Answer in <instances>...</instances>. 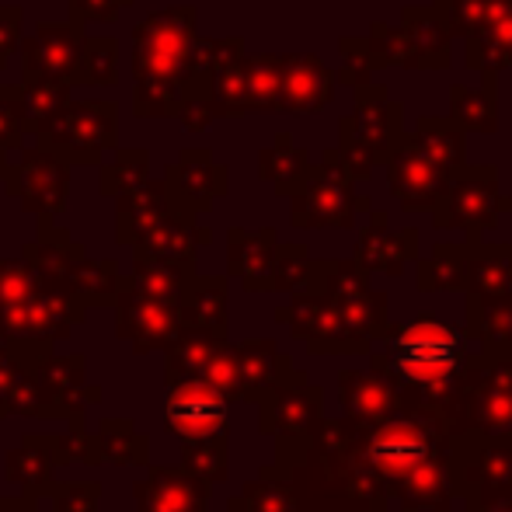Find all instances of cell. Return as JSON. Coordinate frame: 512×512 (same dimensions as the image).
Listing matches in <instances>:
<instances>
[{
    "label": "cell",
    "instance_id": "obj_1",
    "mask_svg": "<svg viewBox=\"0 0 512 512\" xmlns=\"http://www.w3.org/2000/svg\"><path fill=\"white\" fill-rule=\"evenodd\" d=\"M471 356V338L457 324L436 314H418L405 324H387L380 349L370 352L373 373L394 387L398 411L405 415H439L457 387Z\"/></svg>",
    "mask_w": 512,
    "mask_h": 512
},
{
    "label": "cell",
    "instance_id": "obj_2",
    "mask_svg": "<svg viewBox=\"0 0 512 512\" xmlns=\"http://www.w3.org/2000/svg\"><path fill=\"white\" fill-rule=\"evenodd\" d=\"M349 457L363 464L387 495L415 474L429 460H446L453 453V436L439 415H398L384 418L377 425L349 422Z\"/></svg>",
    "mask_w": 512,
    "mask_h": 512
},
{
    "label": "cell",
    "instance_id": "obj_3",
    "mask_svg": "<svg viewBox=\"0 0 512 512\" xmlns=\"http://www.w3.org/2000/svg\"><path fill=\"white\" fill-rule=\"evenodd\" d=\"M443 422L453 439L512 432V345L467 356L464 373L443 408Z\"/></svg>",
    "mask_w": 512,
    "mask_h": 512
},
{
    "label": "cell",
    "instance_id": "obj_4",
    "mask_svg": "<svg viewBox=\"0 0 512 512\" xmlns=\"http://www.w3.org/2000/svg\"><path fill=\"white\" fill-rule=\"evenodd\" d=\"M286 199H290V223L300 230H352L356 216L370 209V199L356 192V182L338 161L335 147L324 150L317 164H310Z\"/></svg>",
    "mask_w": 512,
    "mask_h": 512
},
{
    "label": "cell",
    "instance_id": "obj_5",
    "mask_svg": "<svg viewBox=\"0 0 512 512\" xmlns=\"http://www.w3.org/2000/svg\"><path fill=\"white\" fill-rule=\"evenodd\" d=\"M258 429L262 436L276 439V464L297 467L310 450L314 429L324 415V391L307 380L304 370H297L290 380L272 387L265 398H258Z\"/></svg>",
    "mask_w": 512,
    "mask_h": 512
},
{
    "label": "cell",
    "instance_id": "obj_6",
    "mask_svg": "<svg viewBox=\"0 0 512 512\" xmlns=\"http://www.w3.org/2000/svg\"><path fill=\"white\" fill-rule=\"evenodd\" d=\"M453 485L467 512H485L512 499V432L457 436L450 453Z\"/></svg>",
    "mask_w": 512,
    "mask_h": 512
},
{
    "label": "cell",
    "instance_id": "obj_7",
    "mask_svg": "<svg viewBox=\"0 0 512 512\" xmlns=\"http://www.w3.org/2000/svg\"><path fill=\"white\" fill-rule=\"evenodd\" d=\"M88 314L70 293L53 286L35 272V286L14 304L0 307V338L32 349H56V342L70 338L74 324Z\"/></svg>",
    "mask_w": 512,
    "mask_h": 512
},
{
    "label": "cell",
    "instance_id": "obj_8",
    "mask_svg": "<svg viewBox=\"0 0 512 512\" xmlns=\"http://www.w3.org/2000/svg\"><path fill=\"white\" fill-rule=\"evenodd\" d=\"M35 143L56 150L70 168H98L108 150L119 143V105L115 102H74L56 112V119L35 136Z\"/></svg>",
    "mask_w": 512,
    "mask_h": 512
},
{
    "label": "cell",
    "instance_id": "obj_9",
    "mask_svg": "<svg viewBox=\"0 0 512 512\" xmlns=\"http://www.w3.org/2000/svg\"><path fill=\"white\" fill-rule=\"evenodd\" d=\"M512 199L499 189V168L495 164H464L453 175L446 199L432 209V223L439 230H464L467 241L481 237L485 230L499 227V216L509 213Z\"/></svg>",
    "mask_w": 512,
    "mask_h": 512
},
{
    "label": "cell",
    "instance_id": "obj_10",
    "mask_svg": "<svg viewBox=\"0 0 512 512\" xmlns=\"http://www.w3.org/2000/svg\"><path fill=\"white\" fill-rule=\"evenodd\" d=\"M196 35V7L154 11L133 28V74H161L182 84L189 42Z\"/></svg>",
    "mask_w": 512,
    "mask_h": 512
},
{
    "label": "cell",
    "instance_id": "obj_11",
    "mask_svg": "<svg viewBox=\"0 0 512 512\" xmlns=\"http://www.w3.org/2000/svg\"><path fill=\"white\" fill-rule=\"evenodd\" d=\"M4 192L18 199L25 213L56 216L67 209L70 199V164L56 150L32 140V147L18 150V161L11 164V175L4 182Z\"/></svg>",
    "mask_w": 512,
    "mask_h": 512
},
{
    "label": "cell",
    "instance_id": "obj_12",
    "mask_svg": "<svg viewBox=\"0 0 512 512\" xmlns=\"http://www.w3.org/2000/svg\"><path fill=\"white\" fill-rule=\"evenodd\" d=\"M164 429L182 443L230 436V401L199 377L171 380L164 398Z\"/></svg>",
    "mask_w": 512,
    "mask_h": 512
},
{
    "label": "cell",
    "instance_id": "obj_13",
    "mask_svg": "<svg viewBox=\"0 0 512 512\" xmlns=\"http://www.w3.org/2000/svg\"><path fill=\"white\" fill-rule=\"evenodd\" d=\"M84 46V25L77 21H39L21 39V81L25 84H70L74 88L77 56Z\"/></svg>",
    "mask_w": 512,
    "mask_h": 512
},
{
    "label": "cell",
    "instance_id": "obj_14",
    "mask_svg": "<svg viewBox=\"0 0 512 512\" xmlns=\"http://www.w3.org/2000/svg\"><path fill=\"white\" fill-rule=\"evenodd\" d=\"M112 307H115V338H122L133 349V356L164 352L175 342L178 331H182L175 304L150 297V293H140L126 283L119 286Z\"/></svg>",
    "mask_w": 512,
    "mask_h": 512
},
{
    "label": "cell",
    "instance_id": "obj_15",
    "mask_svg": "<svg viewBox=\"0 0 512 512\" xmlns=\"http://www.w3.org/2000/svg\"><path fill=\"white\" fill-rule=\"evenodd\" d=\"M387 168V185H391L394 199L411 213H432L446 199L453 178L432 161L429 154H422L415 140L405 133L398 140V147L384 157Z\"/></svg>",
    "mask_w": 512,
    "mask_h": 512
},
{
    "label": "cell",
    "instance_id": "obj_16",
    "mask_svg": "<svg viewBox=\"0 0 512 512\" xmlns=\"http://www.w3.org/2000/svg\"><path fill=\"white\" fill-rule=\"evenodd\" d=\"M164 185H168L171 206L199 216L213 209V199L230 192V171L216 164L206 147H189L178 154L175 164L164 168Z\"/></svg>",
    "mask_w": 512,
    "mask_h": 512
},
{
    "label": "cell",
    "instance_id": "obj_17",
    "mask_svg": "<svg viewBox=\"0 0 512 512\" xmlns=\"http://www.w3.org/2000/svg\"><path fill=\"white\" fill-rule=\"evenodd\" d=\"M21 415V418H39V422H67L63 408L49 398L42 380L35 377L32 359L14 352L11 345L0 338V418Z\"/></svg>",
    "mask_w": 512,
    "mask_h": 512
},
{
    "label": "cell",
    "instance_id": "obj_18",
    "mask_svg": "<svg viewBox=\"0 0 512 512\" xmlns=\"http://www.w3.org/2000/svg\"><path fill=\"white\" fill-rule=\"evenodd\" d=\"M366 213H370V223L359 230L352 262H356L366 276H377V272H384V276H401L418 258V230L415 227L391 230L387 227L384 209L370 206Z\"/></svg>",
    "mask_w": 512,
    "mask_h": 512
},
{
    "label": "cell",
    "instance_id": "obj_19",
    "mask_svg": "<svg viewBox=\"0 0 512 512\" xmlns=\"http://www.w3.org/2000/svg\"><path fill=\"white\" fill-rule=\"evenodd\" d=\"M213 485L185 467H147L133 485L136 512H209Z\"/></svg>",
    "mask_w": 512,
    "mask_h": 512
},
{
    "label": "cell",
    "instance_id": "obj_20",
    "mask_svg": "<svg viewBox=\"0 0 512 512\" xmlns=\"http://www.w3.org/2000/svg\"><path fill=\"white\" fill-rule=\"evenodd\" d=\"M352 98H356V108H352V115H349L352 133H356L359 140L380 157V164H384V157L391 154L401 136H405V105L394 102L384 84H373V81L352 88Z\"/></svg>",
    "mask_w": 512,
    "mask_h": 512
},
{
    "label": "cell",
    "instance_id": "obj_21",
    "mask_svg": "<svg viewBox=\"0 0 512 512\" xmlns=\"http://www.w3.org/2000/svg\"><path fill=\"white\" fill-rule=\"evenodd\" d=\"M35 377L42 380V387L49 391V398L63 408V415L74 418L84 415L88 408L102 405V387L88 380V359L81 352L74 356H60V352H42V356L32 359Z\"/></svg>",
    "mask_w": 512,
    "mask_h": 512
},
{
    "label": "cell",
    "instance_id": "obj_22",
    "mask_svg": "<svg viewBox=\"0 0 512 512\" xmlns=\"http://www.w3.org/2000/svg\"><path fill=\"white\" fill-rule=\"evenodd\" d=\"M398 32H401V67L405 70L453 67V35L446 32L436 7H405Z\"/></svg>",
    "mask_w": 512,
    "mask_h": 512
},
{
    "label": "cell",
    "instance_id": "obj_23",
    "mask_svg": "<svg viewBox=\"0 0 512 512\" xmlns=\"http://www.w3.org/2000/svg\"><path fill=\"white\" fill-rule=\"evenodd\" d=\"M279 255V234L262 230H227V276L241 279L244 293H272V269Z\"/></svg>",
    "mask_w": 512,
    "mask_h": 512
},
{
    "label": "cell",
    "instance_id": "obj_24",
    "mask_svg": "<svg viewBox=\"0 0 512 512\" xmlns=\"http://www.w3.org/2000/svg\"><path fill=\"white\" fill-rule=\"evenodd\" d=\"M237 359V401L258 405V398L279 387L283 380H290L297 373L293 359L286 352H279V345L272 338H244L234 345Z\"/></svg>",
    "mask_w": 512,
    "mask_h": 512
},
{
    "label": "cell",
    "instance_id": "obj_25",
    "mask_svg": "<svg viewBox=\"0 0 512 512\" xmlns=\"http://www.w3.org/2000/svg\"><path fill=\"white\" fill-rule=\"evenodd\" d=\"M335 74L314 53L283 56V108L290 115H314L335 98Z\"/></svg>",
    "mask_w": 512,
    "mask_h": 512
},
{
    "label": "cell",
    "instance_id": "obj_26",
    "mask_svg": "<svg viewBox=\"0 0 512 512\" xmlns=\"http://www.w3.org/2000/svg\"><path fill=\"white\" fill-rule=\"evenodd\" d=\"M467 300H512V244H488L481 237L464 241Z\"/></svg>",
    "mask_w": 512,
    "mask_h": 512
},
{
    "label": "cell",
    "instance_id": "obj_27",
    "mask_svg": "<svg viewBox=\"0 0 512 512\" xmlns=\"http://www.w3.org/2000/svg\"><path fill=\"white\" fill-rule=\"evenodd\" d=\"M209 241H213V230L199 227L196 216L171 206V213L133 244V255L164 258V262H196L199 244Z\"/></svg>",
    "mask_w": 512,
    "mask_h": 512
},
{
    "label": "cell",
    "instance_id": "obj_28",
    "mask_svg": "<svg viewBox=\"0 0 512 512\" xmlns=\"http://www.w3.org/2000/svg\"><path fill=\"white\" fill-rule=\"evenodd\" d=\"M338 405H342V415L356 425H377L384 418L398 415L394 387L380 373L363 370L338 373Z\"/></svg>",
    "mask_w": 512,
    "mask_h": 512
},
{
    "label": "cell",
    "instance_id": "obj_29",
    "mask_svg": "<svg viewBox=\"0 0 512 512\" xmlns=\"http://www.w3.org/2000/svg\"><path fill=\"white\" fill-rule=\"evenodd\" d=\"M56 467H60V450H56L53 432H28L14 450L4 453V478L21 495L46 488L56 478Z\"/></svg>",
    "mask_w": 512,
    "mask_h": 512
},
{
    "label": "cell",
    "instance_id": "obj_30",
    "mask_svg": "<svg viewBox=\"0 0 512 512\" xmlns=\"http://www.w3.org/2000/svg\"><path fill=\"white\" fill-rule=\"evenodd\" d=\"M171 213V196L164 178H147L136 189L115 196V241L133 248L154 223Z\"/></svg>",
    "mask_w": 512,
    "mask_h": 512
},
{
    "label": "cell",
    "instance_id": "obj_31",
    "mask_svg": "<svg viewBox=\"0 0 512 512\" xmlns=\"http://www.w3.org/2000/svg\"><path fill=\"white\" fill-rule=\"evenodd\" d=\"M60 286L84 310L88 307H112L115 293H119V286H122L119 262H115V258H88V251L77 248L74 255H70L67 269H63Z\"/></svg>",
    "mask_w": 512,
    "mask_h": 512
},
{
    "label": "cell",
    "instance_id": "obj_32",
    "mask_svg": "<svg viewBox=\"0 0 512 512\" xmlns=\"http://www.w3.org/2000/svg\"><path fill=\"white\" fill-rule=\"evenodd\" d=\"M230 290L223 276H192L185 286V297L178 304V321L182 328L209 331V335H227L230 331Z\"/></svg>",
    "mask_w": 512,
    "mask_h": 512
},
{
    "label": "cell",
    "instance_id": "obj_33",
    "mask_svg": "<svg viewBox=\"0 0 512 512\" xmlns=\"http://www.w3.org/2000/svg\"><path fill=\"white\" fill-rule=\"evenodd\" d=\"M495 77H499L495 70H481L478 88H467V84L450 88V119L464 133H499V81Z\"/></svg>",
    "mask_w": 512,
    "mask_h": 512
},
{
    "label": "cell",
    "instance_id": "obj_34",
    "mask_svg": "<svg viewBox=\"0 0 512 512\" xmlns=\"http://www.w3.org/2000/svg\"><path fill=\"white\" fill-rule=\"evenodd\" d=\"M192 276H196V262H164V258L133 255V269H129V276H122V283L178 307Z\"/></svg>",
    "mask_w": 512,
    "mask_h": 512
},
{
    "label": "cell",
    "instance_id": "obj_35",
    "mask_svg": "<svg viewBox=\"0 0 512 512\" xmlns=\"http://www.w3.org/2000/svg\"><path fill=\"white\" fill-rule=\"evenodd\" d=\"M297 492H293L290 471L279 464L262 467L255 481L241 488L234 499L227 502L223 512H297Z\"/></svg>",
    "mask_w": 512,
    "mask_h": 512
},
{
    "label": "cell",
    "instance_id": "obj_36",
    "mask_svg": "<svg viewBox=\"0 0 512 512\" xmlns=\"http://www.w3.org/2000/svg\"><path fill=\"white\" fill-rule=\"evenodd\" d=\"M408 136L422 147V154H429L450 178L467 164L464 129H460L450 115H422Z\"/></svg>",
    "mask_w": 512,
    "mask_h": 512
},
{
    "label": "cell",
    "instance_id": "obj_37",
    "mask_svg": "<svg viewBox=\"0 0 512 512\" xmlns=\"http://www.w3.org/2000/svg\"><path fill=\"white\" fill-rule=\"evenodd\" d=\"M98 457L112 467H147L150 464V436L136 429L129 415H105L98 422Z\"/></svg>",
    "mask_w": 512,
    "mask_h": 512
},
{
    "label": "cell",
    "instance_id": "obj_38",
    "mask_svg": "<svg viewBox=\"0 0 512 512\" xmlns=\"http://www.w3.org/2000/svg\"><path fill=\"white\" fill-rule=\"evenodd\" d=\"M467 255L464 244H436L425 258H415L418 293H464Z\"/></svg>",
    "mask_w": 512,
    "mask_h": 512
},
{
    "label": "cell",
    "instance_id": "obj_39",
    "mask_svg": "<svg viewBox=\"0 0 512 512\" xmlns=\"http://www.w3.org/2000/svg\"><path fill=\"white\" fill-rule=\"evenodd\" d=\"M310 168V154L293 143L290 133H279L276 143L258 150V178L276 189V196H290Z\"/></svg>",
    "mask_w": 512,
    "mask_h": 512
},
{
    "label": "cell",
    "instance_id": "obj_40",
    "mask_svg": "<svg viewBox=\"0 0 512 512\" xmlns=\"http://www.w3.org/2000/svg\"><path fill=\"white\" fill-rule=\"evenodd\" d=\"M248 112H279L283 108V56H244Z\"/></svg>",
    "mask_w": 512,
    "mask_h": 512
},
{
    "label": "cell",
    "instance_id": "obj_41",
    "mask_svg": "<svg viewBox=\"0 0 512 512\" xmlns=\"http://www.w3.org/2000/svg\"><path fill=\"white\" fill-rule=\"evenodd\" d=\"M464 331L478 349L512 345V300H467Z\"/></svg>",
    "mask_w": 512,
    "mask_h": 512
},
{
    "label": "cell",
    "instance_id": "obj_42",
    "mask_svg": "<svg viewBox=\"0 0 512 512\" xmlns=\"http://www.w3.org/2000/svg\"><path fill=\"white\" fill-rule=\"evenodd\" d=\"M67 102H70V84H14V105H18L25 133L32 140L56 119V112Z\"/></svg>",
    "mask_w": 512,
    "mask_h": 512
},
{
    "label": "cell",
    "instance_id": "obj_43",
    "mask_svg": "<svg viewBox=\"0 0 512 512\" xmlns=\"http://www.w3.org/2000/svg\"><path fill=\"white\" fill-rule=\"evenodd\" d=\"M150 178V150L147 147H115L112 161L98 164V192L122 196Z\"/></svg>",
    "mask_w": 512,
    "mask_h": 512
},
{
    "label": "cell",
    "instance_id": "obj_44",
    "mask_svg": "<svg viewBox=\"0 0 512 512\" xmlns=\"http://www.w3.org/2000/svg\"><path fill=\"white\" fill-rule=\"evenodd\" d=\"M182 105V84L161 74H133V115L140 119H175Z\"/></svg>",
    "mask_w": 512,
    "mask_h": 512
},
{
    "label": "cell",
    "instance_id": "obj_45",
    "mask_svg": "<svg viewBox=\"0 0 512 512\" xmlns=\"http://www.w3.org/2000/svg\"><path fill=\"white\" fill-rule=\"evenodd\" d=\"M115 81H119V42L112 35H91V39L84 35V46L74 70V88H81V84L108 88Z\"/></svg>",
    "mask_w": 512,
    "mask_h": 512
},
{
    "label": "cell",
    "instance_id": "obj_46",
    "mask_svg": "<svg viewBox=\"0 0 512 512\" xmlns=\"http://www.w3.org/2000/svg\"><path fill=\"white\" fill-rule=\"evenodd\" d=\"M209 98H213L216 119H244L248 115V84H244V56L223 63L213 70L209 81Z\"/></svg>",
    "mask_w": 512,
    "mask_h": 512
},
{
    "label": "cell",
    "instance_id": "obj_47",
    "mask_svg": "<svg viewBox=\"0 0 512 512\" xmlns=\"http://www.w3.org/2000/svg\"><path fill=\"white\" fill-rule=\"evenodd\" d=\"M189 474L209 481V485H220L230 474V436L220 439H192L182 443V464Z\"/></svg>",
    "mask_w": 512,
    "mask_h": 512
},
{
    "label": "cell",
    "instance_id": "obj_48",
    "mask_svg": "<svg viewBox=\"0 0 512 512\" xmlns=\"http://www.w3.org/2000/svg\"><path fill=\"white\" fill-rule=\"evenodd\" d=\"M46 512H102V485L98 481H49L35 492Z\"/></svg>",
    "mask_w": 512,
    "mask_h": 512
},
{
    "label": "cell",
    "instance_id": "obj_49",
    "mask_svg": "<svg viewBox=\"0 0 512 512\" xmlns=\"http://www.w3.org/2000/svg\"><path fill=\"white\" fill-rule=\"evenodd\" d=\"M314 276V258L307 244H279L276 269H272V293H297Z\"/></svg>",
    "mask_w": 512,
    "mask_h": 512
},
{
    "label": "cell",
    "instance_id": "obj_50",
    "mask_svg": "<svg viewBox=\"0 0 512 512\" xmlns=\"http://www.w3.org/2000/svg\"><path fill=\"white\" fill-rule=\"evenodd\" d=\"M56 450H60V467H102V457H98V436L88 432L84 425V415L67 418V429L56 436Z\"/></svg>",
    "mask_w": 512,
    "mask_h": 512
},
{
    "label": "cell",
    "instance_id": "obj_51",
    "mask_svg": "<svg viewBox=\"0 0 512 512\" xmlns=\"http://www.w3.org/2000/svg\"><path fill=\"white\" fill-rule=\"evenodd\" d=\"M338 53H342V70L335 74L338 84H345V88H359V84L373 81L377 67H373V56H370L366 39H359V35H342V39H338Z\"/></svg>",
    "mask_w": 512,
    "mask_h": 512
},
{
    "label": "cell",
    "instance_id": "obj_52",
    "mask_svg": "<svg viewBox=\"0 0 512 512\" xmlns=\"http://www.w3.org/2000/svg\"><path fill=\"white\" fill-rule=\"evenodd\" d=\"M335 150H338V161H342L345 171L352 175V182H366V178H370L373 171H377V164H380V157L373 154V150L366 147L356 133H352L349 115L338 122V147Z\"/></svg>",
    "mask_w": 512,
    "mask_h": 512
},
{
    "label": "cell",
    "instance_id": "obj_53",
    "mask_svg": "<svg viewBox=\"0 0 512 512\" xmlns=\"http://www.w3.org/2000/svg\"><path fill=\"white\" fill-rule=\"evenodd\" d=\"M464 63L471 70H512V46H506V42H495V39H485V35H467L464 39Z\"/></svg>",
    "mask_w": 512,
    "mask_h": 512
},
{
    "label": "cell",
    "instance_id": "obj_54",
    "mask_svg": "<svg viewBox=\"0 0 512 512\" xmlns=\"http://www.w3.org/2000/svg\"><path fill=\"white\" fill-rule=\"evenodd\" d=\"M436 14L443 18L446 32L453 39H467V35L478 32L481 21V0H436Z\"/></svg>",
    "mask_w": 512,
    "mask_h": 512
},
{
    "label": "cell",
    "instance_id": "obj_55",
    "mask_svg": "<svg viewBox=\"0 0 512 512\" xmlns=\"http://www.w3.org/2000/svg\"><path fill=\"white\" fill-rule=\"evenodd\" d=\"M25 143H32V136L25 133V122L14 105V84H0V150L18 154Z\"/></svg>",
    "mask_w": 512,
    "mask_h": 512
},
{
    "label": "cell",
    "instance_id": "obj_56",
    "mask_svg": "<svg viewBox=\"0 0 512 512\" xmlns=\"http://www.w3.org/2000/svg\"><path fill=\"white\" fill-rule=\"evenodd\" d=\"M366 46H370L373 67H401V32L387 21H373L370 35H366Z\"/></svg>",
    "mask_w": 512,
    "mask_h": 512
},
{
    "label": "cell",
    "instance_id": "obj_57",
    "mask_svg": "<svg viewBox=\"0 0 512 512\" xmlns=\"http://www.w3.org/2000/svg\"><path fill=\"white\" fill-rule=\"evenodd\" d=\"M129 4H133V0H67L70 21H77V25H88V21H95V25H112L122 14V7H129Z\"/></svg>",
    "mask_w": 512,
    "mask_h": 512
},
{
    "label": "cell",
    "instance_id": "obj_58",
    "mask_svg": "<svg viewBox=\"0 0 512 512\" xmlns=\"http://www.w3.org/2000/svg\"><path fill=\"white\" fill-rule=\"evenodd\" d=\"M178 122H182L185 133H203L216 122V108H213V98L209 95H185L182 105H178Z\"/></svg>",
    "mask_w": 512,
    "mask_h": 512
},
{
    "label": "cell",
    "instance_id": "obj_59",
    "mask_svg": "<svg viewBox=\"0 0 512 512\" xmlns=\"http://www.w3.org/2000/svg\"><path fill=\"white\" fill-rule=\"evenodd\" d=\"M21 7L18 4H0V70L11 63V56L21 46Z\"/></svg>",
    "mask_w": 512,
    "mask_h": 512
},
{
    "label": "cell",
    "instance_id": "obj_60",
    "mask_svg": "<svg viewBox=\"0 0 512 512\" xmlns=\"http://www.w3.org/2000/svg\"><path fill=\"white\" fill-rule=\"evenodd\" d=\"M0 512H46L39 495H0Z\"/></svg>",
    "mask_w": 512,
    "mask_h": 512
},
{
    "label": "cell",
    "instance_id": "obj_61",
    "mask_svg": "<svg viewBox=\"0 0 512 512\" xmlns=\"http://www.w3.org/2000/svg\"><path fill=\"white\" fill-rule=\"evenodd\" d=\"M11 175V161H7V150H0V182H7Z\"/></svg>",
    "mask_w": 512,
    "mask_h": 512
},
{
    "label": "cell",
    "instance_id": "obj_62",
    "mask_svg": "<svg viewBox=\"0 0 512 512\" xmlns=\"http://www.w3.org/2000/svg\"><path fill=\"white\" fill-rule=\"evenodd\" d=\"M485 512H512V499L499 502V506H492V509H485Z\"/></svg>",
    "mask_w": 512,
    "mask_h": 512
},
{
    "label": "cell",
    "instance_id": "obj_63",
    "mask_svg": "<svg viewBox=\"0 0 512 512\" xmlns=\"http://www.w3.org/2000/svg\"><path fill=\"white\" fill-rule=\"evenodd\" d=\"M387 512H391V509H387ZM398 512H415V509H405V506H401V509H398Z\"/></svg>",
    "mask_w": 512,
    "mask_h": 512
},
{
    "label": "cell",
    "instance_id": "obj_64",
    "mask_svg": "<svg viewBox=\"0 0 512 512\" xmlns=\"http://www.w3.org/2000/svg\"><path fill=\"white\" fill-rule=\"evenodd\" d=\"M297 512H307V509H297Z\"/></svg>",
    "mask_w": 512,
    "mask_h": 512
}]
</instances>
